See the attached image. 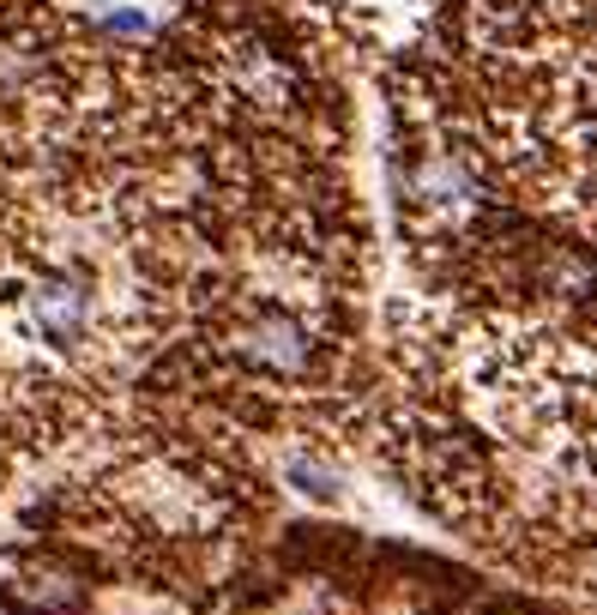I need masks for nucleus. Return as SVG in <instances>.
I'll return each instance as SVG.
<instances>
[{"label": "nucleus", "mask_w": 597, "mask_h": 615, "mask_svg": "<svg viewBox=\"0 0 597 615\" xmlns=\"http://www.w3.org/2000/svg\"><path fill=\"white\" fill-rule=\"evenodd\" d=\"M392 199L399 223L423 260H453L477 248V230L501 211V187L489 175L483 145L447 109H411L392 151Z\"/></svg>", "instance_id": "f257e3e1"}, {"label": "nucleus", "mask_w": 597, "mask_h": 615, "mask_svg": "<svg viewBox=\"0 0 597 615\" xmlns=\"http://www.w3.org/2000/svg\"><path fill=\"white\" fill-rule=\"evenodd\" d=\"M0 603L13 615H85L92 591H85V579H66V574H25L13 586H0Z\"/></svg>", "instance_id": "f03ea898"}, {"label": "nucleus", "mask_w": 597, "mask_h": 615, "mask_svg": "<svg viewBox=\"0 0 597 615\" xmlns=\"http://www.w3.org/2000/svg\"><path fill=\"white\" fill-rule=\"evenodd\" d=\"M284 483L296 489V495H308L314 507H332V501L344 495V477H338V465L320 453L314 434H302V441L284 453Z\"/></svg>", "instance_id": "7ed1b4c3"}, {"label": "nucleus", "mask_w": 597, "mask_h": 615, "mask_svg": "<svg viewBox=\"0 0 597 615\" xmlns=\"http://www.w3.org/2000/svg\"><path fill=\"white\" fill-rule=\"evenodd\" d=\"M477 615H544L537 603H520V598H501V603H489V610H477Z\"/></svg>", "instance_id": "20e7f679"}]
</instances>
